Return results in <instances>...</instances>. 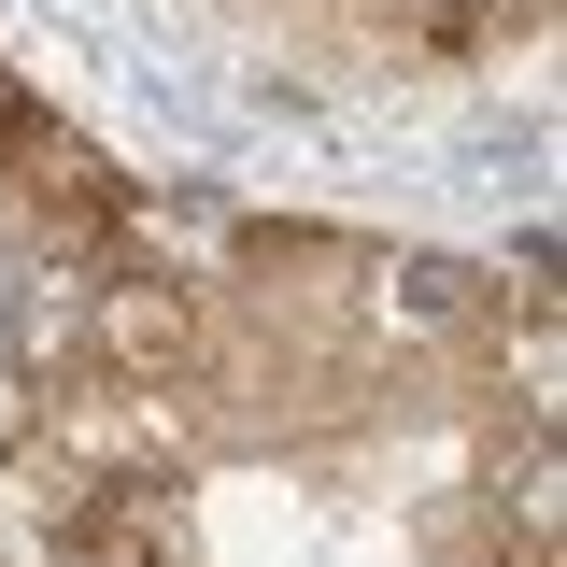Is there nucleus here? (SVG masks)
Listing matches in <instances>:
<instances>
[{"instance_id": "nucleus-1", "label": "nucleus", "mask_w": 567, "mask_h": 567, "mask_svg": "<svg viewBox=\"0 0 567 567\" xmlns=\"http://www.w3.org/2000/svg\"><path fill=\"white\" fill-rule=\"evenodd\" d=\"M85 369H114V383L199 369V298L156 284V270H100V284H85Z\"/></svg>"}, {"instance_id": "nucleus-6", "label": "nucleus", "mask_w": 567, "mask_h": 567, "mask_svg": "<svg viewBox=\"0 0 567 567\" xmlns=\"http://www.w3.org/2000/svg\"><path fill=\"white\" fill-rule=\"evenodd\" d=\"M412 14H425V29H440V43H454V29H483L496 0H412Z\"/></svg>"}, {"instance_id": "nucleus-2", "label": "nucleus", "mask_w": 567, "mask_h": 567, "mask_svg": "<svg viewBox=\"0 0 567 567\" xmlns=\"http://www.w3.org/2000/svg\"><path fill=\"white\" fill-rule=\"evenodd\" d=\"M58 567H199V539H185V496L156 483V468H128V483H85V511L58 525Z\"/></svg>"}, {"instance_id": "nucleus-4", "label": "nucleus", "mask_w": 567, "mask_h": 567, "mask_svg": "<svg viewBox=\"0 0 567 567\" xmlns=\"http://www.w3.org/2000/svg\"><path fill=\"white\" fill-rule=\"evenodd\" d=\"M0 341H14V369H85V270H14Z\"/></svg>"}, {"instance_id": "nucleus-3", "label": "nucleus", "mask_w": 567, "mask_h": 567, "mask_svg": "<svg viewBox=\"0 0 567 567\" xmlns=\"http://www.w3.org/2000/svg\"><path fill=\"white\" fill-rule=\"evenodd\" d=\"M0 156H14L29 213H43V227H71V241H85V227L114 213V171H100V156H85V142H71L58 114H43V100H14V85H0Z\"/></svg>"}, {"instance_id": "nucleus-5", "label": "nucleus", "mask_w": 567, "mask_h": 567, "mask_svg": "<svg viewBox=\"0 0 567 567\" xmlns=\"http://www.w3.org/2000/svg\"><path fill=\"white\" fill-rule=\"evenodd\" d=\"M369 312H383V327H398V341H425V327H454V312H468V298H454V270H383V298H369Z\"/></svg>"}]
</instances>
